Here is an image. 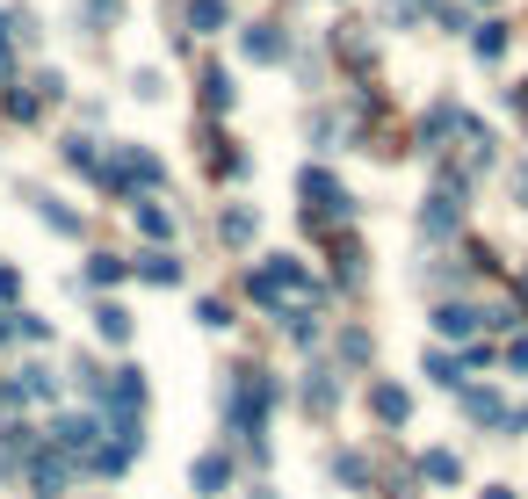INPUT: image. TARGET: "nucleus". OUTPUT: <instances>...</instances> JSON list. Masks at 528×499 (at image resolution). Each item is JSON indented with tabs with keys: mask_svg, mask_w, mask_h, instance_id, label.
Segmentation results:
<instances>
[{
	"mask_svg": "<svg viewBox=\"0 0 528 499\" xmlns=\"http://www.w3.org/2000/svg\"><path fill=\"white\" fill-rule=\"evenodd\" d=\"M521 109H528V87H521Z\"/></svg>",
	"mask_w": 528,
	"mask_h": 499,
	"instance_id": "obj_19",
	"label": "nucleus"
},
{
	"mask_svg": "<svg viewBox=\"0 0 528 499\" xmlns=\"http://www.w3.org/2000/svg\"><path fill=\"white\" fill-rule=\"evenodd\" d=\"M369 405H377V420H391V427L413 413V405H406V391H398V384H377V391H369Z\"/></svg>",
	"mask_w": 528,
	"mask_h": 499,
	"instance_id": "obj_4",
	"label": "nucleus"
},
{
	"mask_svg": "<svg viewBox=\"0 0 528 499\" xmlns=\"http://www.w3.org/2000/svg\"><path fill=\"white\" fill-rule=\"evenodd\" d=\"M420 225H427L434 239H442V232H456V196H434V210L420 217Z\"/></svg>",
	"mask_w": 528,
	"mask_h": 499,
	"instance_id": "obj_7",
	"label": "nucleus"
},
{
	"mask_svg": "<svg viewBox=\"0 0 528 499\" xmlns=\"http://www.w3.org/2000/svg\"><path fill=\"white\" fill-rule=\"evenodd\" d=\"M217 15H225V0H196V29H210Z\"/></svg>",
	"mask_w": 528,
	"mask_h": 499,
	"instance_id": "obj_16",
	"label": "nucleus"
},
{
	"mask_svg": "<svg viewBox=\"0 0 528 499\" xmlns=\"http://www.w3.org/2000/svg\"><path fill=\"white\" fill-rule=\"evenodd\" d=\"M254 499H268V492H254Z\"/></svg>",
	"mask_w": 528,
	"mask_h": 499,
	"instance_id": "obj_20",
	"label": "nucleus"
},
{
	"mask_svg": "<svg viewBox=\"0 0 528 499\" xmlns=\"http://www.w3.org/2000/svg\"><path fill=\"white\" fill-rule=\"evenodd\" d=\"M427 478H434V485H456V456L434 449V456H427Z\"/></svg>",
	"mask_w": 528,
	"mask_h": 499,
	"instance_id": "obj_11",
	"label": "nucleus"
},
{
	"mask_svg": "<svg viewBox=\"0 0 528 499\" xmlns=\"http://www.w3.org/2000/svg\"><path fill=\"white\" fill-rule=\"evenodd\" d=\"M521 196H528V167H521Z\"/></svg>",
	"mask_w": 528,
	"mask_h": 499,
	"instance_id": "obj_18",
	"label": "nucleus"
},
{
	"mask_svg": "<svg viewBox=\"0 0 528 499\" xmlns=\"http://www.w3.org/2000/svg\"><path fill=\"white\" fill-rule=\"evenodd\" d=\"M196 485H203V492H225V456H203V463H196Z\"/></svg>",
	"mask_w": 528,
	"mask_h": 499,
	"instance_id": "obj_10",
	"label": "nucleus"
},
{
	"mask_svg": "<svg viewBox=\"0 0 528 499\" xmlns=\"http://www.w3.org/2000/svg\"><path fill=\"white\" fill-rule=\"evenodd\" d=\"M246 58H283V37H275V22H254V29H246Z\"/></svg>",
	"mask_w": 528,
	"mask_h": 499,
	"instance_id": "obj_5",
	"label": "nucleus"
},
{
	"mask_svg": "<svg viewBox=\"0 0 528 499\" xmlns=\"http://www.w3.org/2000/svg\"><path fill=\"white\" fill-rule=\"evenodd\" d=\"M355 203H348V189H340L333 174H319V167H304V225H340V217H348Z\"/></svg>",
	"mask_w": 528,
	"mask_h": 499,
	"instance_id": "obj_1",
	"label": "nucleus"
},
{
	"mask_svg": "<svg viewBox=\"0 0 528 499\" xmlns=\"http://www.w3.org/2000/svg\"><path fill=\"white\" fill-rule=\"evenodd\" d=\"M95 434H102L95 420H58V427H51V442L66 449V456H87V449H95Z\"/></svg>",
	"mask_w": 528,
	"mask_h": 499,
	"instance_id": "obj_3",
	"label": "nucleus"
},
{
	"mask_svg": "<svg viewBox=\"0 0 528 499\" xmlns=\"http://www.w3.org/2000/svg\"><path fill=\"white\" fill-rule=\"evenodd\" d=\"M203 102H210V109H225V102H232V87H225V73H203Z\"/></svg>",
	"mask_w": 528,
	"mask_h": 499,
	"instance_id": "obj_12",
	"label": "nucleus"
},
{
	"mask_svg": "<svg viewBox=\"0 0 528 499\" xmlns=\"http://www.w3.org/2000/svg\"><path fill=\"white\" fill-rule=\"evenodd\" d=\"M116 275H123V261H116V254H95V268H87V283H116Z\"/></svg>",
	"mask_w": 528,
	"mask_h": 499,
	"instance_id": "obj_14",
	"label": "nucleus"
},
{
	"mask_svg": "<svg viewBox=\"0 0 528 499\" xmlns=\"http://www.w3.org/2000/svg\"><path fill=\"white\" fill-rule=\"evenodd\" d=\"M138 268H145V283H181V261L174 254H145Z\"/></svg>",
	"mask_w": 528,
	"mask_h": 499,
	"instance_id": "obj_8",
	"label": "nucleus"
},
{
	"mask_svg": "<svg viewBox=\"0 0 528 499\" xmlns=\"http://www.w3.org/2000/svg\"><path fill=\"white\" fill-rule=\"evenodd\" d=\"M95 326H102V340H131V311H123V304H102Z\"/></svg>",
	"mask_w": 528,
	"mask_h": 499,
	"instance_id": "obj_6",
	"label": "nucleus"
},
{
	"mask_svg": "<svg viewBox=\"0 0 528 499\" xmlns=\"http://www.w3.org/2000/svg\"><path fill=\"white\" fill-rule=\"evenodd\" d=\"M471 44H478V58H500V51H507V29H500V22H485Z\"/></svg>",
	"mask_w": 528,
	"mask_h": 499,
	"instance_id": "obj_9",
	"label": "nucleus"
},
{
	"mask_svg": "<svg viewBox=\"0 0 528 499\" xmlns=\"http://www.w3.org/2000/svg\"><path fill=\"white\" fill-rule=\"evenodd\" d=\"M463 405H471V420H500V398H492V391H471Z\"/></svg>",
	"mask_w": 528,
	"mask_h": 499,
	"instance_id": "obj_13",
	"label": "nucleus"
},
{
	"mask_svg": "<svg viewBox=\"0 0 528 499\" xmlns=\"http://www.w3.org/2000/svg\"><path fill=\"white\" fill-rule=\"evenodd\" d=\"M196 319H203V326H232V311L217 304V297H203V304H196Z\"/></svg>",
	"mask_w": 528,
	"mask_h": 499,
	"instance_id": "obj_15",
	"label": "nucleus"
},
{
	"mask_svg": "<svg viewBox=\"0 0 528 499\" xmlns=\"http://www.w3.org/2000/svg\"><path fill=\"white\" fill-rule=\"evenodd\" d=\"M0 405H15V384H0Z\"/></svg>",
	"mask_w": 528,
	"mask_h": 499,
	"instance_id": "obj_17",
	"label": "nucleus"
},
{
	"mask_svg": "<svg viewBox=\"0 0 528 499\" xmlns=\"http://www.w3.org/2000/svg\"><path fill=\"white\" fill-rule=\"evenodd\" d=\"M485 319H478V311L471 304H442V311H434V333H449V340H471Z\"/></svg>",
	"mask_w": 528,
	"mask_h": 499,
	"instance_id": "obj_2",
	"label": "nucleus"
}]
</instances>
